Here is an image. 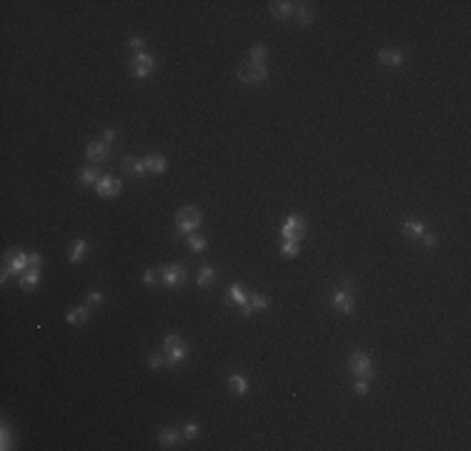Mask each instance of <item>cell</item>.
I'll return each instance as SVG.
<instances>
[{
    "label": "cell",
    "mask_w": 471,
    "mask_h": 451,
    "mask_svg": "<svg viewBox=\"0 0 471 451\" xmlns=\"http://www.w3.org/2000/svg\"><path fill=\"white\" fill-rule=\"evenodd\" d=\"M163 284L168 288H178L186 284V266L183 263H170L163 268Z\"/></svg>",
    "instance_id": "cell-7"
},
{
    "label": "cell",
    "mask_w": 471,
    "mask_h": 451,
    "mask_svg": "<svg viewBox=\"0 0 471 451\" xmlns=\"http://www.w3.org/2000/svg\"><path fill=\"white\" fill-rule=\"evenodd\" d=\"M421 241H424V246L426 248H434V246H436V233H421Z\"/></svg>",
    "instance_id": "cell-35"
},
{
    "label": "cell",
    "mask_w": 471,
    "mask_h": 451,
    "mask_svg": "<svg viewBox=\"0 0 471 451\" xmlns=\"http://www.w3.org/2000/svg\"><path fill=\"white\" fill-rule=\"evenodd\" d=\"M268 58V50L263 46H253L251 48V63H259V66H263V60Z\"/></svg>",
    "instance_id": "cell-28"
},
{
    "label": "cell",
    "mask_w": 471,
    "mask_h": 451,
    "mask_svg": "<svg viewBox=\"0 0 471 451\" xmlns=\"http://www.w3.org/2000/svg\"><path fill=\"white\" fill-rule=\"evenodd\" d=\"M88 316H91V306H78V309L68 311V324L71 326H80V324H85L88 321Z\"/></svg>",
    "instance_id": "cell-15"
},
{
    "label": "cell",
    "mask_w": 471,
    "mask_h": 451,
    "mask_svg": "<svg viewBox=\"0 0 471 451\" xmlns=\"http://www.w3.org/2000/svg\"><path fill=\"white\" fill-rule=\"evenodd\" d=\"M163 363H165L163 356H156V354H153V356L148 358V366H151V369H163Z\"/></svg>",
    "instance_id": "cell-36"
},
{
    "label": "cell",
    "mask_w": 471,
    "mask_h": 451,
    "mask_svg": "<svg viewBox=\"0 0 471 451\" xmlns=\"http://www.w3.org/2000/svg\"><path fill=\"white\" fill-rule=\"evenodd\" d=\"M8 259V268H10V273H23L25 266H30L28 263V253H15V256H5Z\"/></svg>",
    "instance_id": "cell-19"
},
{
    "label": "cell",
    "mask_w": 471,
    "mask_h": 451,
    "mask_svg": "<svg viewBox=\"0 0 471 451\" xmlns=\"http://www.w3.org/2000/svg\"><path fill=\"white\" fill-rule=\"evenodd\" d=\"M143 284L145 286L156 284V271H145V273H143Z\"/></svg>",
    "instance_id": "cell-39"
},
{
    "label": "cell",
    "mask_w": 471,
    "mask_h": 451,
    "mask_svg": "<svg viewBox=\"0 0 471 451\" xmlns=\"http://www.w3.org/2000/svg\"><path fill=\"white\" fill-rule=\"evenodd\" d=\"M183 341H181V336H176V333H170V336H165L163 338V349L168 351V349H173V346H181Z\"/></svg>",
    "instance_id": "cell-32"
},
{
    "label": "cell",
    "mask_w": 471,
    "mask_h": 451,
    "mask_svg": "<svg viewBox=\"0 0 471 451\" xmlns=\"http://www.w3.org/2000/svg\"><path fill=\"white\" fill-rule=\"evenodd\" d=\"M296 3H288V0H281V3H268V10H271V15H276V18H281V20H286V18H291L293 13H296Z\"/></svg>",
    "instance_id": "cell-10"
},
{
    "label": "cell",
    "mask_w": 471,
    "mask_h": 451,
    "mask_svg": "<svg viewBox=\"0 0 471 451\" xmlns=\"http://www.w3.org/2000/svg\"><path fill=\"white\" fill-rule=\"evenodd\" d=\"M165 354H168V356H165V366H178L181 361H186V358H188L190 351H188V346H183V343H181V346L168 349Z\"/></svg>",
    "instance_id": "cell-13"
},
{
    "label": "cell",
    "mask_w": 471,
    "mask_h": 451,
    "mask_svg": "<svg viewBox=\"0 0 471 451\" xmlns=\"http://www.w3.org/2000/svg\"><path fill=\"white\" fill-rule=\"evenodd\" d=\"M228 298L233 301L236 306H243V304H248V298H246V293H243V286L241 284H233L228 288Z\"/></svg>",
    "instance_id": "cell-21"
},
{
    "label": "cell",
    "mask_w": 471,
    "mask_h": 451,
    "mask_svg": "<svg viewBox=\"0 0 471 451\" xmlns=\"http://www.w3.org/2000/svg\"><path fill=\"white\" fill-rule=\"evenodd\" d=\"M116 131H113V128H108V131H103V143H105V145H108V143H113L116 141Z\"/></svg>",
    "instance_id": "cell-38"
},
{
    "label": "cell",
    "mask_w": 471,
    "mask_h": 451,
    "mask_svg": "<svg viewBox=\"0 0 471 451\" xmlns=\"http://www.w3.org/2000/svg\"><path fill=\"white\" fill-rule=\"evenodd\" d=\"M183 436H186L188 441H193V439L198 436V424H196V421H188V424H186V428H183Z\"/></svg>",
    "instance_id": "cell-31"
},
{
    "label": "cell",
    "mask_w": 471,
    "mask_h": 451,
    "mask_svg": "<svg viewBox=\"0 0 471 451\" xmlns=\"http://www.w3.org/2000/svg\"><path fill=\"white\" fill-rule=\"evenodd\" d=\"M211 278H216V268H211V266L206 263V266L201 268V273H198V286H201V288H203V286H208Z\"/></svg>",
    "instance_id": "cell-27"
},
{
    "label": "cell",
    "mask_w": 471,
    "mask_h": 451,
    "mask_svg": "<svg viewBox=\"0 0 471 451\" xmlns=\"http://www.w3.org/2000/svg\"><path fill=\"white\" fill-rule=\"evenodd\" d=\"M228 389H231V394H236V396H243L248 391V381L243 379L241 374H231L228 376Z\"/></svg>",
    "instance_id": "cell-18"
},
{
    "label": "cell",
    "mask_w": 471,
    "mask_h": 451,
    "mask_svg": "<svg viewBox=\"0 0 471 451\" xmlns=\"http://www.w3.org/2000/svg\"><path fill=\"white\" fill-rule=\"evenodd\" d=\"M296 15H298V23H301V25H308V23H311V20H313V10L308 8L306 3L296 8Z\"/></svg>",
    "instance_id": "cell-26"
},
{
    "label": "cell",
    "mask_w": 471,
    "mask_h": 451,
    "mask_svg": "<svg viewBox=\"0 0 471 451\" xmlns=\"http://www.w3.org/2000/svg\"><path fill=\"white\" fill-rule=\"evenodd\" d=\"M349 371L353 376H361V379H376V369L371 363V356L363 354V351H353L349 356Z\"/></svg>",
    "instance_id": "cell-2"
},
{
    "label": "cell",
    "mask_w": 471,
    "mask_h": 451,
    "mask_svg": "<svg viewBox=\"0 0 471 451\" xmlns=\"http://www.w3.org/2000/svg\"><path fill=\"white\" fill-rule=\"evenodd\" d=\"M248 304L253 306V311H266L268 306H271V301H268V298H266L263 293H256V296H253V298H251Z\"/></svg>",
    "instance_id": "cell-29"
},
{
    "label": "cell",
    "mask_w": 471,
    "mask_h": 451,
    "mask_svg": "<svg viewBox=\"0 0 471 451\" xmlns=\"http://www.w3.org/2000/svg\"><path fill=\"white\" fill-rule=\"evenodd\" d=\"M186 243H188V248L193 251V253H201V251H206V238L196 236V233L186 236Z\"/></svg>",
    "instance_id": "cell-24"
},
{
    "label": "cell",
    "mask_w": 471,
    "mask_h": 451,
    "mask_svg": "<svg viewBox=\"0 0 471 451\" xmlns=\"http://www.w3.org/2000/svg\"><path fill=\"white\" fill-rule=\"evenodd\" d=\"M306 233V221L304 216H288L281 226V236L283 241H301Z\"/></svg>",
    "instance_id": "cell-3"
},
{
    "label": "cell",
    "mask_w": 471,
    "mask_h": 451,
    "mask_svg": "<svg viewBox=\"0 0 471 451\" xmlns=\"http://www.w3.org/2000/svg\"><path fill=\"white\" fill-rule=\"evenodd\" d=\"M178 441H181V434L176 428H161V434H158L161 449H173V446H178Z\"/></svg>",
    "instance_id": "cell-14"
},
{
    "label": "cell",
    "mask_w": 471,
    "mask_h": 451,
    "mask_svg": "<svg viewBox=\"0 0 471 451\" xmlns=\"http://www.w3.org/2000/svg\"><path fill=\"white\" fill-rule=\"evenodd\" d=\"M85 251H88V243L83 241V238H75L71 243V251H68V259H71L73 263L83 261V256H85Z\"/></svg>",
    "instance_id": "cell-17"
},
{
    "label": "cell",
    "mask_w": 471,
    "mask_h": 451,
    "mask_svg": "<svg viewBox=\"0 0 471 451\" xmlns=\"http://www.w3.org/2000/svg\"><path fill=\"white\" fill-rule=\"evenodd\" d=\"M331 304H333V309L338 311V313H353L356 309V301H353V293H351V286H346V288H341V291H336L333 296H331Z\"/></svg>",
    "instance_id": "cell-6"
},
{
    "label": "cell",
    "mask_w": 471,
    "mask_h": 451,
    "mask_svg": "<svg viewBox=\"0 0 471 451\" xmlns=\"http://www.w3.org/2000/svg\"><path fill=\"white\" fill-rule=\"evenodd\" d=\"M378 60H381L383 66L399 68V66H403V53H401V50H394V48H383V50L378 53Z\"/></svg>",
    "instance_id": "cell-11"
},
{
    "label": "cell",
    "mask_w": 471,
    "mask_h": 451,
    "mask_svg": "<svg viewBox=\"0 0 471 451\" xmlns=\"http://www.w3.org/2000/svg\"><path fill=\"white\" fill-rule=\"evenodd\" d=\"M38 284H40V273H38V268H30V271H25L23 276H20V286H23L25 291L38 288Z\"/></svg>",
    "instance_id": "cell-20"
},
{
    "label": "cell",
    "mask_w": 471,
    "mask_h": 451,
    "mask_svg": "<svg viewBox=\"0 0 471 451\" xmlns=\"http://www.w3.org/2000/svg\"><path fill=\"white\" fill-rule=\"evenodd\" d=\"M28 263H30V268H40V263H43L40 253H30V256H28Z\"/></svg>",
    "instance_id": "cell-37"
},
{
    "label": "cell",
    "mask_w": 471,
    "mask_h": 451,
    "mask_svg": "<svg viewBox=\"0 0 471 451\" xmlns=\"http://www.w3.org/2000/svg\"><path fill=\"white\" fill-rule=\"evenodd\" d=\"M353 391H356V394H361V396H363V394H369V379H361V376H358V379L353 381Z\"/></svg>",
    "instance_id": "cell-30"
},
{
    "label": "cell",
    "mask_w": 471,
    "mask_h": 451,
    "mask_svg": "<svg viewBox=\"0 0 471 451\" xmlns=\"http://www.w3.org/2000/svg\"><path fill=\"white\" fill-rule=\"evenodd\" d=\"M198 226H201V211L193 208V206H183L176 216V233L190 236V233H196Z\"/></svg>",
    "instance_id": "cell-1"
},
{
    "label": "cell",
    "mask_w": 471,
    "mask_h": 451,
    "mask_svg": "<svg viewBox=\"0 0 471 451\" xmlns=\"http://www.w3.org/2000/svg\"><path fill=\"white\" fill-rule=\"evenodd\" d=\"M143 163H145V170H148V173H165V168H168V161H165L161 153H151V156H145V158H143Z\"/></svg>",
    "instance_id": "cell-12"
},
{
    "label": "cell",
    "mask_w": 471,
    "mask_h": 451,
    "mask_svg": "<svg viewBox=\"0 0 471 451\" xmlns=\"http://www.w3.org/2000/svg\"><path fill=\"white\" fill-rule=\"evenodd\" d=\"M100 181V176H98V168L88 166L80 170V183H85V186H91V183H98Z\"/></svg>",
    "instance_id": "cell-23"
},
{
    "label": "cell",
    "mask_w": 471,
    "mask_h": 451,
    "mask_svg": "<svg viewBox=\"0 0 471 451\" xmlns=\"http://www.w3.org/2000/svg\"><path fill=\"white\" fill-rule=\"evenodd\" d=\"M424 231L426 228H424V223H421V221H406V223H403V233H406V236H411V238H419Z\"/></svg>",
    "instance_id": "cell-22"
},
{
    "label": "cell",
    "mask_w": 471,
    "mask_h": 451,
    "mask_svg": "<svg viewBox=\"0 0 471 451\" xmlns=\"http://www.w3.org/2000/svg\"><path fill=\"white\" fill-rule=\"evenodd\" d=\"M241 313H243V316H251V313H253V306H251V304H243V306H241Z\"/></svg>",
    "instance_id": "cell-40"
},
{
    "label": "cell",
    "mask_w": 471,
    "mask_h": 451,
    "mask_svg": "<svg viewBox=\"0 0 471 451\" xmlns=\"http://www.w3.org/2000/svg\"><path fill=\"white\" fill-rule=\"evenodd\" d=\"M128 46H131V50L138 55V53H143V38H138V35H136V38H131V40H128Z\"/></svg>",
    "instance_id": "cell-33"
},
{
    "label": "cell",
    "mask_w": 471,
    "mask_h": 451,
    "mask_svg": "<svg viewBox=\"0 0 471 451\" xmlns=\"http://www.w3.org/2000/svg\"><path fill=\"white\" fill-rule=\"evenodd\" d=\"M95 190L103 198H113V196H118L123 190V183L118 178H113V176H100V181L95 183Z\"/></svg>",
    "instance_id": "cell-8"
},
{
    "label": "cell",
    "mask_w": 471,
    "mask_h": 451,
    "mask_svg": "<svg viewBox=\"0 0 471 451\" xmlns=\"http://www.w3.org/2000/svg\"><path fill=\"white\" fill-rule=\"evenodd\" d=\"M120 166L125 173H131V176H143L145 173V163L138 161V158H131V156H125L123 161H120Z\"/></svg>",
    "instance_id": "cell-16"
},
{
    "label": "cell",
    "mask_w": 471,
    "mask_h": 451,
    "mask_svg": "<svg viewBox=\"0 0 471 451\" xmlns=\"http://www.w3.org/2000/svg\"><path fill=\"white\" fill-rule=\"evenodd\" d=\"M85 156H88V161H93V163H105V161H108V145L103 141L88 143Z\"/></svg>",
    "instance_id": "cell-9"
},
{
    "label": "cell",
    "mask_w": 471,
    "mask_h": 451,
    "mask_svg": "<svg viewBox=\"0 0 471 451\" xmlns=\"http://www.w3.org/2000/svg\"><path fill=\"white\" fill-rule=\"evenodd\" d=\"M100 301H103V293L100 291H91L88 293V306H98Z\"/></svg>",
    "instance_id": "cell-34"
},
{
    "label": "cell",
    "mask_w": 471,
    "mask_h": 451,
    "mask_svg": "<svg viewBox=\"0 0 471 451\" xmlns=\"http://www.w3.org/2000/svg\"><path fill=\"white\" fill-rule=\"evenodd\" d=\"M281 253L286 256V259H293V256H298V253H301V246H298V241H283Z\"/></svg>",
    "instance_id": "cell-25"
},
{
    "label": "cell",
    "mask_w": 471,
    "mask_h": 451,
    "mask_svg": "<svg viewBox=\"0 0 471 451\" xmlns=\"http://www.w3.org/2000/svg\"><path fill=\"white\" fill-rule=\"evenodd\" d=\"M268 78V68L259 63H246L238 68V80L241 83H263Z\"/></svg>",
    "instance_id": "cell-5"
},
{
    "label": "cell",
    "mask_w": 471,
    "mask_h": 451,
    "mask_svg": "<svg viewBox=\"0 0 471 451\" xmlns=\"http://www.w3.org/2000/svg\"><path fill=\"white\" fill-rule=\"evenodd\" d=\"M153 71H156V58H153L151 53H138V55H133V60H131V73H133L136 78H148Z\"/></svg>",
    "instance_id": "cell-4"
}]
</instances>
